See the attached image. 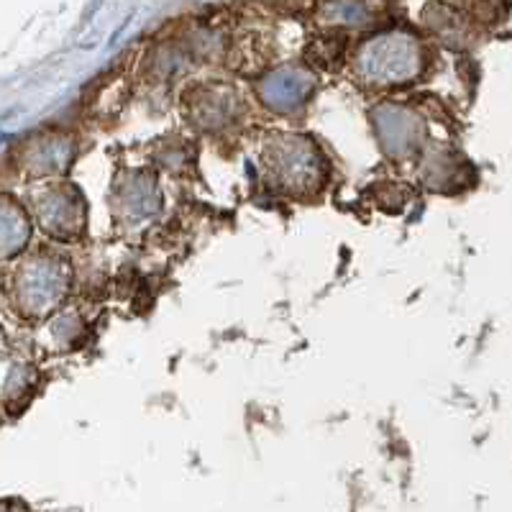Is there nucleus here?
Returning a JSON list of instances; mask_svg holds the SVG:
<instances>
[{
	"label": "nucleus",
	"instance_id": "f257e3e1",
	"mask_svg": "<svg viewBox=\"0 0 512 512\" xmlns=\"http://www.w3.org/2000/svg\"><path fill=\"white\" fill-rule=\"evenodd\" d=\"M262 164L269 182L290 195L318 192L328 180L323 152L305 134H272L262 144Z\"/></svg>",
	"mask_w": 512,
	"mask_h": 512
},
{
	"label": "nucleus",
	"instance_id": "f03ea898",
	"mask_svg": "<svg viewBox=\"0 0 512 512\" xmlns=\"http://www.w3.org/2000/svg\"><path fill=\"white\" fill-rule=\"evenodd\" d=\"M70 290V269L62 259L49 254L29 256L16 277V295L26 315H49Z\"/></svg>",
	"mask_w": 512,
	"mask_h": 512
},
{
	"label": "nucleus",
	"instance_id": "7ed1b4c3",
	"mask_svg": "<svg viewBox=\"0 0 512 512\" xmlns=\"http://www.w3.org/2000/svg\"><path fill=\"white\" fill-rule=\"evenodd\" d=\"M356 67H359L361 82L369 88H397L415 80L420 70V52L413 41H372L361 52Z\"/></svg>",
	"mask_w": 512,
	"mask_h": 512
},
{
	"label": "nucleus",
	"instance_id": "20e7f679",
	"mask_svg": "<svg viewBox=\"0 0 512 512\" xmlns=\"http://www.w3.org/2000/svg\"><path fill=\"white\" fill-rule=\"evenodd\" d=\"M374 134L382 152L402 162V159L418 157L423 149L425 128L423 121L405 105H382L374 113Z\"/></svg>",
	"mask_w": 512,
	"mask_h": 512
},
{
	"label": "nucleus",
	"instance_id": "39448f33",
	"mask_svg": "<svg viewBox=\"0 0 512 512\" xmlns=\"http://www.w3.org/2000/svg\"><path fill=\"white\" fill-rule=\"evenodd\" d=\"M36 216L41 228L54 236V239L72 241L85 231L88 223V208L75 187H49L39 200H36Z\"/></svg>",
	"mask_w": 512,
	"mask_h": 512
},
{
	"label": "nucleus",
	"instance_id": "423d86ee",
	"mask_svg": "<svg viewBox=\"0 0 512 512\" xmlns=\"http://www.w3.org/2000/svg\"><path fill=\"white\" fill-rule=\"evenodd\" d=\"M116 216L126 226H144L152 223L162 210V190L149 172H128L113 195Z\"/></svg>",
	"mask_w": 512,
	"mask_h": 512
},
{
	"label": "nucleus",
	"instance_id": "0eeeda50",
	"mask_svg": "<svg viewBox=\"0 0 512 512\" xmlns=\"http://www.w3.org/2000/svg\"><path fill=\"white\" fill-rule=\"evenodd\" d=\"M241 113V100L231 90H205L190 103L192 126L205 134H223L228 128L239 126Z\"/></svg>",
	"mask_w": 512,
	"mask_h": 512
},
{
	"label": "nucleus",
	"instance_id": "6e6552de",
	"mask_svg": "<svg viewBox=\"0 0 512 512\" xmlns=\"http://www.w3.org/2000/svg\"><path fill=\"white\" fill-rule=\"evenodd\" d=\"M313 93V82L305 72L280 70L259 85V98L274 113L300 111Z\"/></svg>",
	"mask_w": 512,
	"mask_h": 512
},
{
	"label": "nucleus",
	"instance_id": "1a4fd4ad",
	"mask_svg": "<svg viewBox=\"0 0 512 512\" xmlns=\"http://www.w3.org/2000/svg\"><path fill=\"white\" fill-rule=\"evenodd\" d=\"M29 241V218L13 200L0 198V256H13Z\"/></svg>",
	"mask_w": 512,
	"mask_h": 512
}]
</instances>
